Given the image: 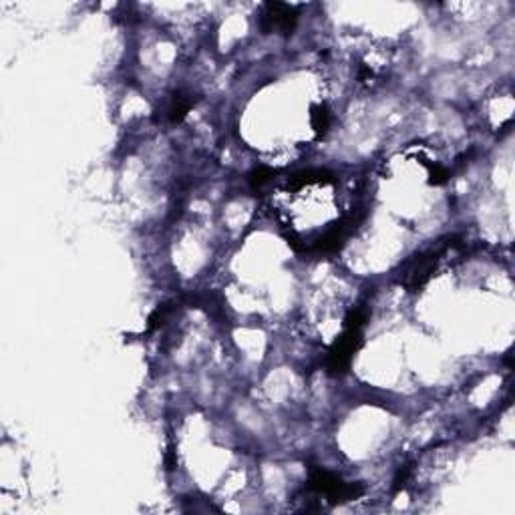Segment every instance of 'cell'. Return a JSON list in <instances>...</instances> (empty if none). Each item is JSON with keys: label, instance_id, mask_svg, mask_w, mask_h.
<instances>
[{"label": "cell", "instance_id": "obj_1", "mask_svg": "<svg viewBox=\"0 0 515 515\" xmlns=\"http://www.w3.org/2000/svg\"><path fill=\"white\" fill-rule=\"evenodd\" d=\"M453 240H455V237H447V242H443V244H437V246H433V248H429V250H425L421 254L411 258V260L402 266L400 274H397L398 284L405 286V288L411 290V292L421 290L422 286L435 276L437 264H439L441 256L445 254L449 248L455 246Z\"/></svg>", "mask_w": 515, "mask_h": 515}, {"label": "cell", "instance_id": "obj_2", "mask_svg": "<svg viewBox=\"0 0 515 515\" xmlns=\"http://www.w3.org/2000/svg\"><path fill=\"white\" fill-rule=\"evenodd\" d=\"M308 489L324 495L330 503H342V501L358 499L365 493V487L360 483H344L338 475L330 473L327 469H312L310 471Z\"/></svg>", "mask_w": 515, "mask_h": 515}, {"label": "cell", "instance_id": "obj_3", "mask_svg": "<svg viewBox=\"0 0 515 515\" xmlns=\"http://www.w3.org/2000/svg\"><path fill=\"white\" fill-rule=\"evenodd\" d=\"M362 347V328L344 327V332L334 340L327 356V369L330 375H344L351 369L352 358Z\"/></svg>", "mask_w": 515, "mask_h": 515}, {"label": "cell", "instance_id": "obj_4", "mask_svg": "<svg viewBox=\"0 0 515 515\" xmlns=\"http://www.w3.org/2000/svg\"><path fill=\"white\" fill-rule=\"evenodd\" d=\"M298 24V8L284 4V2H266L264 14L260 26L266 35L280 32V35H292Z\"/></svg>", "mask_w": 515, "mask_h": 515}, {"label": "cell", "instance_id": "obj_5", "mask_svg": "<svg viewBox=\"0 0 515 515\" xmlns=\"http://www.w3.org/2000/svg\"><path fill=\"white\" fill-rule=\"evenodd\" d=\"M360 220H362V213L352 211L351 215H347V217L340 220L336 226H332L322 237H318L316 244H314L312 248L318 250V252H336V250H340V248L344 246V242L349 240V235H351L352 232L356 230V226L360 224Z\"/></svg>", "mask_w": 515, "mask_h": 515}, {"label": "cell", "instance_id": "obj_6", "mask_svg": "<svg viewBox=\"0 0 515 515\" xmlns=\"http://www.w3.org/2000/svg\"><path fill=\"white\" fill-rule=\"evenodd\" d=\"M191 107H193V97L188 93H184V91H177V93L171 97V101H169L167 119H169L171 123H179V121L186 119V115L191 111Z\"/></svg>", "mask_w": 515, "mask_h": 515}, {"label": "cell", "instance_id": "obj_7", "mask_svg": "<svg viewBox=\"0 0 515 515\" xmlns=\"http://www.w3.org/2000/svg\"><path fill=\"white\" fill-rule=\"evenodd\" d=\"M330 182H334V175L327 169H306V171L294 173L288 184L292 188H302V186H310V184H330Z\"/></svg>", "mask_w": 515, "mask_h": 515}, {"label": "cell", "instance_id": "obj_8", "mask_svg": "<svg viewBox=\"0 0 515 515\" xmlns=\"http://www.w3.org/2000/svg\"><path fill=\"white\" fill-rule=\"evenodd\" d=\"M310 123H312V129L318 135H322L327 131L328 125H330V113H328V109L324 105H314L310 109Z\"/></svg>", "mask_w": 515, "mask_h": 515}, {"label": "cell", "instance_id": "obj_9", "mask_svg": "<svg viewBox=\"0 0 515 515\" xmlns=\"http://www.w3.org/2000/svg\"><path fill=\"white\" fill-rule=\"evenodd\" d=\"M272 177H274V171H272L270 167L260 165V167H256V169L248 175V182H250V186L254 189H260L264 184H268Z\"/></svg>", "mask_w": 515, "mask_h": 515}, {"label": "cell", "instance_id": "obj_10", "mask_svg": "<svg viewBox=\"0 0 515 515\" xmlns=\"http://www.w3.org/2000/svg\"><path fill=\"white\" fill-rule=\"evenodd\" d=\"M451 177V171L443 167V165H431L429 167V184L431 186H443L449 182Z\"/></svg>", "mask_w": 515, "mask_h": 515}, {"label": "cell", "instance_id": "obj_11", "mask_svg": "<svg viewBox=\"0 0 515 515\" xmlns=\"http://www.w3.org/2000/svg\"><path fill=\"white\" fill-rule=\"evenodd\" d=\"M167 312H169V308L167 306H157L155 308V312L149 316V324H147V328L149 330H155V328H159L162 324L165 322V316H167Z\"/></svg>", "mask_w": 515, "mask_h": 515}, {"label": "cell", "instance_id": "obj_12", "mask_svg": "<svg viewBox=\"0 0 515 515\" xmlns=\"http://www.w3.org/2000/svg\"><path fill=\"white\" fill-rule=\"evenodd\" d=\"M409 475H411V467H409V465L398 471V475L395 477V492H398V489H400V487L405 485V481L409 479Z\"/></svg>", "mask_w": 515, "mask_h": 515}]
</instances>
